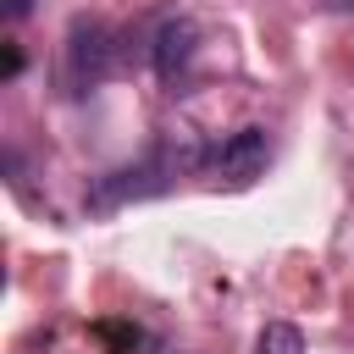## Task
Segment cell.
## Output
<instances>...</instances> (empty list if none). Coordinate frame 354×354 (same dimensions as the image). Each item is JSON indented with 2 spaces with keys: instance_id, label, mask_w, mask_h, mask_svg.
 I'll list each match as a JSON object with an SVG mask.
<instances>
[{
  "instance_id": "obj_1",
  "label": "cell",
  "mask_w": 354,
  "mask_h": 354,
  "mask_svg": "<svg viewBox=\"0 0 354 354\" xmlns=\"http://www.w3.org/2000/svg\"><path fill=\"white\" fill-rule=\"evenodd\" d=\"M205 160H210L205 144H171V138H160V144H149L138 160L94 177L88 210H122V205H133V199H155V194H166L183 171H199Z\"/></svg>"
},
{
  "instance_id": "obj_2",
  "label": "cell",
  "mask_w": 354,
  "mask_h": 354,
  "mask_svg": "<svg viewBox=\"0 0 354 354\" xmlns=\"http://www.w3.org/2000/svg\"><path fill=\"white\" fill-rule=\"evenodd\" d=\"M116 66H122L116 33H111L105 22L77 17L72 33H66V50H61V83H66V94H88V88H100Z\"/></svg>"
},
{
  "instance_id": "obj_3",
  "label": "cell",
  "mask_w": 354,
  "mask_h": 354,
  "mask_svg": "<svg viewBox=\"0 0 354 354\" xmlns=\"http://www.w3.org/2000/svg\"><path fill=\"white\" fill-rule=\"evenodd\" d=\"M266 160H271V144H266V133L260 127H238V133H227L216 149H210V171L216 177H227V183H254L260 171H266Z\"/></svg>"
},
{
  "instance_id": "obj_4",
  "label": "cell",
  "mask_w": 354,
  "mask_h": 354,
  "mask_svg": "<svg viewBox=\"0 0 354 354\" xmlns=\"http://www.w3.org/2000/svg\"><path fill=\"white\" fill-rule=\"evenodd\" d=\"M194 50H199V28H194L188 17H166V22L155 28V39H149V66L160 72V83H177V77L188 72Z\"/></svg>"
},
{
  "instance_id": "obj_5",
  "label": "cell",
  "mask_w": 354,
  "mask_h": 354,
  "mask_svg": "<svg viewBox=\"0 0 354 354\" xmlns=\"http://www.w3.org/2000/svg\"><path fill=\"white\" fill-rule=\"evenodd\" d=\"M254 354H304V332L293 321H266L254 337Z\"/></svg>"
},
{
  "instance_id": "obj_6",
  "label": "cell",
  "mask_w": 354,
  "mask_h": 354,
  "mask_svg": "<svg viewBox=\"0 0 354 354\" xmlns=\"http://www.w3.org/2000/svg\"><path fill=\"white\" fill-rule=\"evenodd\" d=\"M0 11H6V17H11V22H22V17H28V11H33V0H0Z\"/></svg>"
},
{
  "instance_id": "obj_7",
  "label": "cell",
  "mask_w": 354,
  "mask_h": 354,
  "mask_svg": "<svg viewBox=\"0 0 354 354\" xmlns=\"http://www.w3.org/2000/svg\"><path fill=\"white\" fill-rule=\"evenodd\" d=\"M17 72H22V50H17V44H6V77H17Z\"/></svg>"
},
{
  "instance_id": "obj_8",
  "label": "cell",
  "mask_w": 354,
  "mask_h": 354,
  "mask_svg": "<svg viewBox=\"0 0 354 354\" xmlns=\"http://www.w3.org/2000/svg\"><path fill=\"white\" fill-rule=\"evenodd\" d=\"M326 11H354V0H321Z\"/></svg>"
},
{
  "instance_id": "obj_9",
  "label": "cell",
  "mask_w": 354,
  "mask_h": 354,
  "mask_svg": "<svg viewBox=\"0 0 354 354\" xmlns=\"http://www.w3.org/2000/svg\"><path fill=\"white\" fill-rule=\"evenodd\" d=\"M348 177H354V171H348Z\"/></svg>"
}]
</instances>
